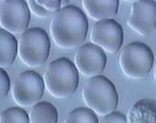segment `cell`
Returning <instances> with one entry per match:
<instances>
[{
	"mask_svg": "<svg viewBox=\"0 0 156 123\" xmlns=\"http://www.w3.org/2000/svg\"><path fill=\"white\" fill-rule=\"evenodd\" d=\"M88 28V21L81 9L74 5H67L62 8L53 18L50 32L58 47L71 49L84 42Z\"/></svg>",
	"mask_w": 156,
	"mask_h": 123,
	"instance_id": "6da1fadb",
	"label": "cell"
},
{
	"mask_svg": "<svg viewBox=\"0 0 156 123\" xmlns=\"http://www.w3.org/2000/svg\"><path fill=\"white\" fill-rule=\"evenodd\" d=\"M43 78L45 87L52 97L66 99L76 91L80 75L74 63L62 57L47 66Z\"/></svg>",
	"mask_w": 156,
	"mask_h": 123,
	"instance_id": "7a4b0ae2",
	"label": "cell"
},
{
	"mask_svg": "<svg viewBox=\"0 0 156 123\" xmlns=\"http://www.w3.org/2000/svg\"><path fill=\"white\" fill-rule=\"evenodd\" d=\"M81 93L87 107L97 115L105 116L115 111L118 106L119 95L115 85L104 76L89 78L84 85Z\"/></svg>",
	"mask_w": 156,
	"mask_h": 123,
	"instance_id": "3957f363",
	"label": "cell"
},
{
	"mask_svg": "<svg viewBox=\"0 0 156 123\" xmlns=\"http://www.w3.org/2000/svg\"><path fill=\"white\" fill-rule=\"evenodd\" d=\"M18 46V55L20 61L29 68H38L47 61L51 44L44 29L34 27L22 34Z\"/></svg>",
	"mask_w": 156,
	"mask_h": 123,
	"instance_id": "277c9868",
	"label": "cell"
},
{
	"mask_svg": "<svg viewBox=\"0 0 156 123\" xmlns=\"http://www.w3.org/2000/svg\"><path fill=\"white\" fill-rule=\"evenodd\" d=\"M154 62V56L149 46L135 41L126 45L119 58L122 73L129 78L142 79L149 74Z\"/></svg>",
	"mask_w": 156,
	"mask_h": 123,
	"instance_id": "5b68a950",
	"label": "cell"
},
{
	"mask_svg": "<svg viewBox=\"0 0 156 123\" xmlns=\"http://www.w3.org/2000/svg\"><path fill=\"white\" fill-rule=\"evenodd\" d=\"M44 78L34 70H27L20 74L14 81L12 96L20 107L34 106L42 98L45 90Z\"/></svg>",
	"mask_w": 156,
	"mask_h": 123,
	"instance_id": "8992f818",
	"label": "cell"
},
{
	"mask_svg": "<svg viewBox=\"0 0 156 123\" xmlns=\"http://www.w3.org/2000/svg\"><path fill=\"white\" fill-rule=\"evenodd\" d=\"M31 20V12L27 1L1 0L0 24L2 28L13 35L23 34Z\"/></svg>",
	"mask_w": 156,
	"mask_h": 123,
	"instance_id": "52a82bcc",
	"label": "cell"
},
{
	"mask_svg": "<svg viewBox=\"0 0 156 123\" xmlns=\"http://www.w3.org/2000/svg\"><path fill=\"white\" fill-rule=\"evenodd\" d=\"M90 39L104 51L114 54L120 50L123 42L122 27L113 19L97 22L91 28Z\"/></svg>",
	"mask_w": 156,
	"mask_h": 123,
	"instance_id": "ba28073f",
	"label": "cell"
},
{
	"mask_svg": "<svg viewBox=\"0 0 156 123\" xmlns=\"http://www.w3.org/2000/svg\"><path fill=\"white\" fill-rule=\"evenodd\" d=\"M106 63L105 51L91 42L81 45L74 58V64L77 71L90 78L100 75L106 68Z\"/></svg>",
	"mask_w": 156,
	"mask_h": 123,
	"instance_id": "9c48e42d",
	"label": "cell"
},
{
	"mask_svg": "<svg viewBox=\"0 0 156 123\" xmlns=\"http://www.w3.org/2000/svg\"><path fill=\"white\" fill-rule=\"evenodd\" d=\"M127 25L141 35L150 33L156 27V2L139 0L132 4Z\"/></svg>",
	"mask_w": 156,
	"mask_h": 123,
	"instance_id": "30bf717a",
	"label": "cell"
},
{
	"mask_svg": "<svg viewBox=\"0 0 156 123\" xmlns=\"http://www.w3.org/2000/svg\"><path fill=\"white\" fill-rule=\"evenodd\" d=\"M82 5L86 13L93 20L112 19L119 12V0H83Z\"/></svg>",
	"mask_w": 156,
	"mask_h": 123,
	"instance_id": "8fae6325",
	"label": "cell"
},
{
	"mask_svg": "<svg viewBox=\"0 0 156 123\" xmlns=\"http://www.w3.org/2000/svg\"><path fill=\"white\" fill-rule=\"evenodd\" d=\"M127 123H156V100L144 99L136 102L129 109Z\"/></svg>",
	"mask_w": 156,
	"mask_h": 123,
	"instance_id": "7c38bea8",
	"label": "cell"
},
{
	"mask_svg": "<svg viewBox=\"0 0 156 123\" xmlns=\"http://www.w3.org/2000/svg\"><path fill=\"white\" fill-rule=\"evenodd\" d=\"M18 41L15 36L0 29V67L7 68L14 63L18 54Z\"/></svg>",
	"mask_w": 156,
	"mask_h": 123,
	"instance_id": "4fadbf2b",
	"label": "cell"
},
{
	"mask_svg": "<svg viewBox=\"0 0 156 123\" xmlns=\"http://www.w3.org/2000/svg\"><path fill=\"white\" fill-rule=\"evenodd\" d=\"M29 118L30 123H57L58 112L51 102L42 101L32 107Z\"/></svg>",
	"mask_w": 156,
	"mask_h": 123,
	"instance_id": "5bb4252c",
	"label": "cell"
},
{
	"mask_svg": "<svg viewBox=\"0 0 156 123\" xmlns=\"http://www.w3.org/2000/svg\"><path fill=\"white\" fill-rule=\"evenodd\" d=\"M28 6L35 16L41 18H46L56 15L61 10L62 1L60 0H28Z\"/></svg>",
	"mask_w": 156,
	"mask_h": 123,
	"instance_id": "9a60e30c",
	"label": "cell"
},
{
	"mask_svg": "<svg viewBox=\"0 0 156 123\" xmlns=\"http://www.w3.org/2000/svg\"><path fill=\"white\" fill-rule=\"evenodd\" d=\"M64 123H99L96 114L88 107H78L71 111Z\"/></svg>",
	"mask_w": 156,
	"mask_h": 123,
	"instance_id": "2e32d148",
	"label": "cell"
},
{
	"mask_svg": "<svg viewBox=\"0 0 156 123\" xmlns=\"http://www.w3.org/2000/svg\"><path fill=\"white\" fill-rule=\"evenodd\" d=\"M0 123H30L27 112L20 107H12L3 110Z\"/></svg>",
	"mask_w": 156,
	"mask_h": 123,
	"instance_id": "e0dca14e",
	"label": "cell"
},
{
	"mask_svg": "<svg viewBox=\"0 0 156 123\" xmlns=\"http://www.w3.org/2000/svg\"><path fill=\"white\" fill-rule=\"evenodd\" d=\"M0 76V96L1 98H5L8 96L10 89V79L3 68H1Z\"/></svg>",
	"mask_w": 156,
	"mask_h": 123,
	"instance_id": "ac0fdd59",
	"label": "cell"
},
{
	"mask_svg": "<svg viewBox=\"0 0 156 123\" xmlns=\"http://www.w3.org/2000/svg\"><path fill=\"white\" fill-rule=\"evenodd\" d=\"M100 123H127V120L122 112L114 111L104 116Z\"/></svg>",
	"mask_w": 156,
	"mask_h": 123,
	"instance_id": "d6986e66",
	"label": "cell"
},
{
	"mask_svg": "<svg viewBox=\"0 0 156 123\" xmlns=\"http://www.w3.org/2000/svg\"><path fill=\"white\" fill-rule=\"evenodd\" d=\"M154 77L155 79V81L156 82V64L154 67Z\"/></svg>",
	"mask_w": 156,
	"mask_h": 123,
	"instance_id": "ffe728a7",
	"label": "cell"
}]
</instances>
